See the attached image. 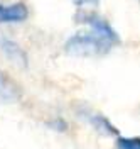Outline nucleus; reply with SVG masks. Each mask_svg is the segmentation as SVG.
I'll use <instances>...</instances> for the list:
<instances>
[{"label":"nucleus","mask_w":140,"mask_h":149,"mask_svg":"<svg viewBox=\"0 0 140 149\" xmlns=\"http://www.w3.org/2000/svg\"><path fill=\"white\" fill-rule=\"evenodd\" d=\"M113 46L115 44L112 41L88 29V31L76 32L69 37L64 44V51L76 58H93V56L106 54Z\"/></svg>","instance_id":"obj_1"},{"label":"nucleus","mask_w":140,"mask_h":149,"mask_svg":"<svg viewBox=\"0 0 140 149\" xmlns=\"http://www.w3.org/2000/svg\"><path fill=\"white\" fill-rule=\"evenodd\" d=\"M76 19H78L79 22L86 24V26L90 27V31H93V32H96V34L106 37L108 41H112L113 44H118V42H120V37H118V34H117V31H115L103 17H100L98 14L83 10V12H78Z\"/></svg>","instance_id":"obj_2"},{"label":"nucleus","mask_w":140,"mask_h":149,"mask_svg":"<svg viewBox=\"0 0 140 149\" xmlns=\"http://www.w3.org/2000/svg\"><path fill=\"white\" fill-rule=\"evenodd\" d=\"M29 17V9L22 2L0 3V24H17Z\"/></svg>","instance_id":"obj_3"},{"label":"nucleus","mask_w":140,"mask_h":149,"mask_svg":"<svg viewBox=\"0 0 140 149\" xmlns=\"http://www.w3.org/2000/svg\"><path fill=\"white\" fill-rule=\"evenodd\" d=\"M81 117H84L86 120L90 122V125L93 129H96L100 134H103V136H115V134H118L117 127H113L112 122L108 120L105 115H101V113H93L90 110H81Z\"/></svg>","instance_id":"obj_4"},{"label":"nucleus","mask_w":140,"mask_h":149,"mask_svg":"<svg viewBox=\"0 0 140 149\" xmlns=\"http://www.w3.org/2000/svg\"><path fill=\"white\" fill-rule=\"evenodd\" d=\"M20 98V88L12 78L0 71V103H14Z\"/></svg>","instance_id":"obj_5"},{"label":"nucleus","mask_w":140,"mask_h":149,"mask_svg":"<svg viewBox=\"0 0 140 149\" xmlns=\"http://www.w3.org/2000/svg\"><path fill=\"white\" fill-rule=\"evenodd\" d=\"M0 49L5 53V56L12 59L14 63L17 65H26L27 63V56L24 54V51L20 49L19 44H15L14 41H9V39H0Z\"/></svg>","instance_id":"obj_6"},{"label":"nucleus","mask_w":140,"mask_h":149,"mask_svg":"<svg viewBox=\"0 0 140 149\" xmlns=\"http://www.w3.org/2000/svg\"><path fill=\"white\" fill-rule=\"evenodd\" d=\"M118 149H140V137H118L117 139Z\"/></svg>","instance_id":"obj_7"},{"label":"nucleus","mask_w":140,"mask_h":149,"mask_svg":"<svg viewBox=\"0 0 140 149\" xmlns=\"http://www.w3.org/2000/svg\"><path fill=\"white\" fill-rule=\"evenodd\" d=\"M76 5H79V7H83V5H90V3H94L96 0H73Z\"/></svg>","instance_id":"obj_8"}]
</instances>
